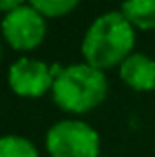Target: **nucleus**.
Wrapping results in <instances>:
<instances>
[{"label": "nucleus", "mask_w": 155, "mask_h": 157, "mask_svg": "<svg viewBox=\"0 0 155 157\" xmlns=\"http://www.w3.org/2000/svg\"><path fill=\"white\" fill-rule=\"evenodd\" d=\"M135 44V28L127 22L121 10H109L97 16L81 40L85 64L96 70L121 66L131 56Z\"/></svg>", "instance_id": "f257e3e1"}, {"label": "nucleus", "mask_w": 155, "mask_h": 157, "mask_svg": "<svg viewBox=\"0 0 155 157\" xmlns=\"http://www.w3.org/2000/svg\"><path fill=\"white\" fill-rule=\"evenodd\" d=\"M52 96L62 109L72 113H85L97 107L108 96V80L101 70L89 64L52 66Z\"/></svg>", "instance_id": "f03ea898"}, {"label": "nucleus", "mask_w": 155, "mask_h": 157, "mask_svg": "<svg viewBox=\"0 0 155 157\" xmlns=\"http://www.w3.org/2000/svg\"><path fill=\"white\" fill-rule=\"evenodd\" d=\"M52 157H100V133L80 119H62L46 133Z\"/></svg>", "instance_id": "7ed1b4c3"}, {"label": "nucleus", "mask_w": 155, "mask_h": 157, "mask_svg": "<svg viewBox=\"0 0 155 157\" xmlns=\"http://www.w3.org/2000/svg\"><path fill=\"white\" fill-rule=\"evenodd\" d=\"M2 32L14 50H34L46 36V22L32 4H20L16 10L4 14Z\"/></svg>", "instance_id": "20e7f679"}, {"label": "nucleus", "mask_w": 155, "mask_h": 157, "mask_svg": "<svg viewBox=\"0 0 155 157\" xmlns=\"http://www.w3.org/2000/svg\"><path fill=\"white\" fill-rule=\"evenodd\" d=\"M8 84L18 96L40 98L48 90H52L54 76H52V68L42 60L20 58L8 70Z\"/></svg>", "instance_id": "39448f33"}, {"label": "nucleus", "mask_w": 155, "mask_h": 157, "mask_svg": "<svg viewBox=\"0 0 155 157\" xmlns=\"http://www.w3.org/2000/svg\"><path fill=\"white\" fill-rule=\"evenodd\" d=\"M119 76L129 88L151 92L155 90V60L145 54H131L119 66Z\"/></svg>", "instance_id": "423d86ee"}, {"label": "nucleus", "mask_w": 155, "mask_h": 157, "mask_svg": "<svg viewBox=\"0 0 155 157\" xmlns=\"http://www.w3.org/2000/svg\"><path fill=\"white\" fill-rule=\"evenodd\" d=\"M119 10L133 28L139 30L155 28V0H129L121 4Z\"/></svg>", "instance_id": "0eeeda50"}, {"label": "nucleus", "mask_w": 155, "mask_h": 157, "mask_svg": "<svg viewBox=\"0 0 155 157\" xmlns=\"http://www.w3.org/2000/svg\"><path fill=\"white\" fill-rule=\"evenodd\" d=\"M0 157H38V149L22 135L0 137Z\"/></svg>", "instance_id": "6e6552de"}, {"label": "nucleus", "mask_w": 155, "mask_h": 157, "mask_svg": "<svg viewBox=\"0 0 155 157\" xmlns=\"http://www.w3.org/2000/svg\"><path fill=\"white\" fill-rule=\"evenodd\" d=\"M32 6L44 16V18H58L78 6V0H32Z\"/></svg>", "instance_id": "1a4fd4ad"}, {"label": "nucleus", "mask_w": 155, "mask_h": 157, "mask_svg": "<svg viewBox=\"0 0 155 157\" xmlns=\"http://www.w3.org/2000/svg\"><path fill=\"white\" fill-rule=\"evenodd\" d=\"M20 4L22 2H18V0H0V10H4V14H8V12L16 10Z\"/></svg>", "instance_id": "9d476101"}, {"label": "nucleus", "mask_w": 155, "mask_h": 157, "mask_svg": "<svg viewBox=\"0 0 155 157\" xmlns=\"http://www.w3.org/2000/svg\"><path fill=\"white\" fill-rule=\"evenodd\" d=\"M0 56H2V48H0Z\"/></svg>", "instance_id": "9b49d317"}, {"label": "nucleus", "mask_w": 155, "mask_h": 157, "mask_svg": "<svg viewBox=\"0 0 155 157\" xmlns=\"http://www.w3.org/2000/svg\"><path fill=\"white\" fill-rule=\"evenodd\" d=\"M100 157H104V155H100Z\"/></svg>", "instance_id": "f8f14e48"}]
</instances>
